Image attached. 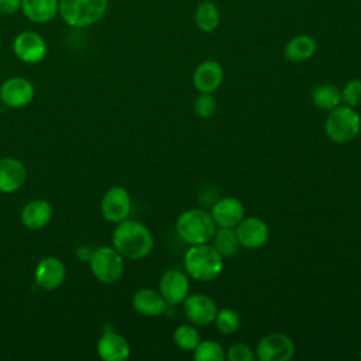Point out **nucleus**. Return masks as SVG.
I'll return each instance as SVG.
<instances>
[{
  "label": "nucleus",
  "instance_id": "7c9ffc66",
  "mask_svg": "<svg viewBox=\"0 0 361 361\" xmlns=\"http://www.w3.org/2000/svg\"><path fill=\"white\" fill-rule=\"evenodd\" d=\"M226 358L230 361H252L254 351L245 344H234L227 350Z\"/></svg>",
  "mask_w": 361,
  "mask_h": 361
},
{
  "label": "nucleus",
  "instance_id": "f3484780",
  "mask_svg": "<svg viewBox=\"0 0 361 361\" xmlns=\"http://www.w3.org/2000/svg\"><path fill=\"white\" fill-rule=\"evenodd\" d=\"M223 68L216 61H204L193 72V86L200 93H213L223 82Z\"/></svg>",
  "mask_w": 361,
  "mask_h": 361
},
{
  "label": "nucleus",
  "instance_id": "2eb2a0df",
  "mask_svg": "<svg viewBox=\"0 0 361 361\" xmlns=\"http://www.w3.org/2000/svg\"><path fill=\"white\" fill-rule=\"evenodd\" d=\"M27 179L24 164L13 157L0 158V193H14L21 189Z\"/></svg>",
  "mask_w": 361,
  "mask_h": 361
},
{
  "label": "nucleus",
  "instance_id": "72a5a7b5",
  "mask_svg": "<svg viewBox=\"0 0 361 361\" xmlns=\"http://www.w3.org/2000/svg\"><path fill=\"white\" fill-rule=\"evenodd\" d=\"M360 358H361V348H360Z\"/></svg>",
  "mask_w": 361,
  "mask_h": 361
},
{
  "label": "nucleus",
  "instance_id": "6ab92c4d",
  "mask_svg": "<svg viewBox=\"0 0 361 361\" xmlns=\"http://www.w3.org/2000/svg\"><path fill=\"white\" fill-rule=\"evenodd\" d=\"M52 217V206L48 200L34 199L30 200L21 210V223L30 230L44 228Z\"/></svg>",
  "mask_w": 361,
  "mask_h": 361
},
{
  "label": "nucleus",
  "instance_id": "b1692460",
  "mask_svg": "<svg viewBox=\"0 0 361 361\" xmlns=\"http://www.w3.org/2000/svg\"><path fill=\"white\" fill-rule=\"evenodd\" d=\"M312 100L319 109L333 110L334 107L340 106L341 92L334 85H320L313 89Z\"/></svg>",
  "mask_w": 361,
  "mask_h": 361
},
{
  "label": "nucleus",
  "instance_id": "0eeeda50",
  "mask_svg": "<svg viewBox=\"0 0 361 361\" xmlns=\"http://www.w3.org/2000/svg\"><path fill=\"white\" fill-rule=\"evenodd\" d=\"M47 42L44 37L32 30L20 31L13 39V52L18 61L27 65L39 63L47 56Z\"/></svg>",
  "mask_w": 361,
  "mask_h": 361
},
{
  "label": "nucleus",
  "instance_id": "9d476101",
  "mask_svg": "<svg viewBox=\"0 0 361 361\" xmlns=\"http://www.w3.org/2000/svg\"><path fill=\"white\" fill-rule=\"evenodd\" d=\"M34 99V85L23 76H11L0 85V100L11 109H20Z\"/></svg>",
  "mask_w": 361,
  "mask_h": 361
},
{
  "label": "nucleus",
  "instance_id": "412c9836",
  "mask_svg": "<svg viewBox=\"0 0 361 361\" xmlns=\"http://www.w3.org/2000/svg\"><path fill=\"white\" fill-rule=\"evenodd\" d=\"M131 305L140 314L144 316H159L166 309V302L162 295L149 288H141L134 292Z\"/></svg>",
  "mask_w": 361,
  "mask_h": 361
},
{
  "label": "nucleus",
  "instance_id": "39448f33",
  "mask_svg": "<svg viewBox=\"0 0 361 361\" xmlns=\"http://www.w3.org/2000/svg\"><path fill=\"white\" fill-rule=\"evenodd\" d=\"M361 130V118L357 114V111L350 106H337L333 110H330L324 131L326 135L337 142V144H345L353 141Z\"/></svg>",
  "mask_w": 361,
  "mask_h": 361
},
{
  "label": "nucleus",
  "instance_id": "c85d7f7f",
  "mask_svg": "<svg viewBox=\"0 0 361 361\" xmlns=\"http://www.w3.org/2000/svg\"><path fill=\"white\" fill-rule=\"evenodd\" d=\"M195 113L202 118H209L216 111V100L212 96V93H200L193 103Z\"/></svg>",
  "mask_w": 361,
  "mask_h": 361
},
{
  "label": "nucleus",
  "instance_id": "c756f323",
  "mask_svg": "<svg viewBox=\"0 0 361 361\" xmlns=\"http://www.w3.org/2000/svg\"><path fill=\"white\" fill-rule=\"evenodd\" d=\"M341 102L350 107L361 104V80H350L341 90Z\"/></svg>",
  "mask_w": 361,
  "mask_h": 361
},
{
  "label": "nucleus",
  "instance_id": "7ed1b4c3",
  "mask_svg": "<svg viewBox=\"0 0 361 361\" xmlns=\"http://www.w3.org/2000/svg\"><path fill=\"white\" fill-rule=\"evenodd\" d=\"M109 0H59L58 16L72 28L97 24L107 13Z\"/></svg>",
  "mask_w": 361,
  "mask_h": 361
},
{
  "label": "nucleus",
  "instance_id": "4468645a",
  "mask_svg": "<svg viewBox=\"0 0 361 361\" xmlns=\"http://www.w3.org/2000/svg\"><path fill=\"white\" fill-rule=\"evenodd\" d=\"M189 292V281L182 271L168 269L159 279V293L166 305H179Z\"/></svg>",
  "mask_w": 361,
  "mask_h": 361
},
{
  "label": "nucleus",
  "instance_id": "f257e3e1",
  "mask_svg": "<svg viewBox=\"0 0 361 361\" xmlns=\"http://www.w3.org/2000/svg\"><path fill=\"white\" fill-rule=\"evenodd\" d=\"M111 243L126 259H141L154 248L151 231L142 223L128 219L117 223L111 234Z\"/></svg>",
  "mask_w": 361,
  "mask_h": 361
},
{
  "label": "nucleus",
  "instance_id": "20e7f679",
  "mask_svg": "<svg viewBox=\"0 0 361 361\" xmlns=\"http://www.w3.org/2000/svg\"><path fill=\"white\" fill-rule=\"evenodd\" d=\"M176 233L188 244L209 243L214 234L216 223L204 210L190 209L183 212L176 220Z\"/></svg>",
  "mask_w": 361,
  "mask_h": 361
},
{
  "label": "nucleus",
  "instance_id": "f03ea898",
  "mask_svg": "<svg viewBox=\"0 0 361 361\" xmlns=\"http://www.w3.org/2000/svg\"><path fill=\"white\" fill-rule=\"evenodd\" d=\"M188 274L200 282L216 279L223 269L221 254L207 243L192 245L183 257Z\"/></svg>",
  "mask_w": 361,
  "mask_h": 361
},
{
  "label": "nucleus",
  "instance_id": "a211bd4d",
  "mask_svg": "<svg viewBox=\"0 0 361 361\" xmlns=\"http://www.w3.org/2000/svg\"><path fill=\"white\" fill-rule=\"evenodd\" d=\"M212 219L220 227L234 228L244 219V206L235 197H223L213 204Z\"/></svg>",
  "mask_w": 361,
  "mask_h": 361
},
{
  "label": "nucleus",
  "instance_id": "393cba45",
  "mask_svg": "<svg viewBox=\"0 0 361 361\" xmlns=\"http://www.w3.org/2000/svg\"><path fill=\"white\" fill-rule=\"evenodd\" d=\"M213 247L221 254V255H234L238 251L240 243L235 234L234 228L230 227H220L219 230H214V234L212 237Z\"/></svg>",
  "mask_w": 361,
  "mask_h": 361
},
{
  "label": "nucleus",
  "instance_id": "aec40b11",
  "mask_svg": "<svg viewBox=\"0 0 361 361\" xmlns=\"http://www.w3.org/2000/svg\"><path fill=\"white\" fill-rule=\"evenodd\" d=\"M59 0H21L20 11L34 24H47L58 16Z\"/></svg>",
  "mask_w": 361,
  "mask_h": 361
},
{
  "label": "nucleus",
  "instance_id": "1a4fd4ad",
  "mask_svg": "<svg viewBox=\"0 0 361 361\" xmlns=\"http://www.w3.org/2000/svg\"><path fill=\"white\" fill-rule=\"evenodd\" d=\"M102 216L110 223L126 220L131 212V197L126 188L113 186L106 190L100 203Z\"/></svg>",
  "mask_w": 361,
  "mask_h": 361
},
{
  "label": "nucleus",
  "instance_id": "a878e982",
  "mask_svg": "<svg viewBox=\"0 0 361 361\" xmlns=\"http://www.w3.org/2000/svg\"><path fill=\"white\" fill-rule=\"evenodd\" d=\"M193 358L196 361H223L226 358V353L220 343L213 340H200L193 350Z\"/></svg>",
  "mask_w": 361,
  "mask_h": 361
},
{
  "label": "nucleus",
  "instance_id": "ddd939ff",
  "mask_svg": "<svg viewBox=\"0 0 361 361\" xmlns=\"http://www.w3.org/2000/svg\"><path fill=\"white\" fill-rule=\"evenodd\" d=\"M235 234L240 245L248 250L262 247L268 240V226L257 217H245L235 226Z\"/></svg>",
  "mask_w": 361,
  "mask_h": 361
},
{
  "label": "nucleus",
  "instance_id": "2f4dec72",
  "mask_svg": "<svg viewBox=\"0 0 361 361\" xmlns=\"http://www.w3.org/2000/svg\"><path fill=\"white\" fill-rule=\"evenodd\" d=\"M21 8V0H0V14L13 16Z\"/></svg>",
  "mask_w": 361,
  "mask_h": 361
},
{
  "label": "nucleus",
  "instance_id": "9b49d317",
  "mask_svg": "<svg viewBox=\"0 0 361 361\" xmlns=\"http://www.w3.org/2000/svg\"><path fill=\"white\" fill-rule=\"evenodd\" d=\"M183 313L186 319L195 326H207L214 322L217 314L216 303L206 295L193 293L185 298Z\"/></svg>",
  "mask_w": 361,
  "mask_h": 361
},
{
  "label": "nucleus",
  "instance_id": "6e6552de",
  "mask_svg": "<svg viewBox=\"0 0 361 361\" xmlns=\"http://www.w3.org/2000/svg\"><path fill=\"white\" fill-rule=\"evenodd\" d=\"M293 354L295 344L283 333L267 334L257 344V357L259 361H288Z\"/></svg>",
  "mask_w": 361,
  "mask_h": 361
},
{
  "label": "nucleus",
  "instance_id": "dca6fc26",
  "mask_svg": "<svg viewBox=\"0 0 361 361\" xmlns=\"http://www.w3.org/2000/svg\"><path fill=\"white\" fill-rule=\"evenodd\" d=\"M96 351L104 361H126L130 357L131 348L126 337L114 331H107L97 340Z\"/></svg>",
  "mask_w": 361,
  "mask_h": 361
},
{
  "label": "nucleus",
  "instance_id": "4be33fe9",
  "mask_svg": "<svg viewBox=\"0 0 361 361\" xmlns=\"http://www.w3.org/2000/svg\"><path fill=\"white\" fill-rule=\"evenodd\" d=\"M316 48V41L310 35H296L285 45L283 55L290 62H303L314 55Z\"/></svg>",
  "mask_w": 361,
  "mask_h": 361
},
{
  "label": "nucleus",
  "instance_id": "5701e85b",
  "mask_svg": "<svg viewBox=\"0 0 361 361\" xmlns=\"http://www.w3.org/2000/svg\"><path fill=\"white\" fill-rule=\"evenodd\" d=\"M195 21H196V25L204 32H210V31L216 30L220 23L219 8L216 7L214 3H212L209 0L202 1L196 8Z\"/></svg>",
  "mask_w": 361,
  "mask_h": 361
},
{
  "label": "nucleus",
  "instance_id": "f8f14e48",
  "mask_svg": "<svg viewBox=\"0 0 361 361\" xmlns=\"http://www.w3.org/2000/svg\"><path fill=\"white\" fill-rule=\"evenodd\" d=\"M66 276L65 264L56 257H44L38 261L34 278L39 288L44 290H54L62 285Z\"/></svg>",
  "mask_w": 361,
  "mask_h": 361
},
{
  "label": "nucleus",
  "instance_id": "cd10ccee",
  "mask_svg": "<svg viewBox=\"0 0 361 361\" xmlns=\"http://www.w3.org/2000/svg\"><path fill=\"white\" fill-rule=\"evenodd\" d=\"M216 327L223 334H233L240 329L241 320L235 310L231 309H221L217 310V314L214 317Z\"/></svg>",
  "mask_w": 361,
  "mask_h": 361
},
{
  "label": "nucleus",
  "instance_id": "473e14b6",
  "mask_svg": "<svg viewBox=\"0 0 361 361\" xmlns=\"http://www.w3.org/2000/svg\"><path fill=\"white\" fill-rule=\"evenodd\" d=\"M0 51H1V39H0Z\"/></svg>",
  "mask_w": 361,
  "mask_h": 361
},
{
  "label": "nucleus",
  "instance_id": "bb28decb",
  "mask_svg": "<svg viewBox=\"0 0 361 361\" xmlns=\"http://www.w3.org/2000/svg\"><path fill=\"white\" fill-rule=\"evenodd\" d=\"M175 344L183 351H193L200 341V334L196 327L190 324H180L173 331Z\"/></svg>",
  "mask_w": 361,
  "mask_h": 361
},
{
  "label": "nucleus",
  "instance_id": "423d86ee",
  "mask_svg": "<svg viewBox=\"0 0 361 361\" xmlns=\"http://www.w3.org/2000/svg\"><path fill=\"white\" fill-rule=\"evenodd\" d=\"M89 265L93 276L102 283L117 282L124 272V258L114 247H99L92 251Z\"/></svg>",
  "mask_w": 361,
  "mask_h": 361
}]
</instances>
